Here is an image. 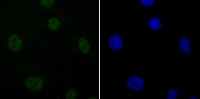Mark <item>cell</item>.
Instances as JSON below:
<instances>
[{
	"instance_id": "1",
	"label": "cell",
	"mask_w": 200,
	"mask_h": 99,
	"mask_svg": "<svg viewBox=\"0 0 200 99\" xmlns=\"http://www.w3.org/2000/svg\"><path fill=\"white\" fill-rule=\"evenodd\" d=\"M127 86L129 89L135 91H140L144 87L145 81L142 77L132 76L128 77L126 81Z\"/></svg>"
},
{
	"instance_id": "2",
	"label": "cell",
	"mask_w": 200,
	"mask_h": 99,
	"mask_svg": "<svg viewBox=\"0 0 200 99\" xmlns=\"http://www.w3.org/2000/svg\"><path fill=\"white\" fill-rule=\"evenodd\" d=\"M25 84L28 88L35 91L40 90L44 85L43 79L36 76H31L27 78L25 81Z\"/></svg>"
},
{
	"instance_id": "3",
	"label": "cell",
	"mask_w": 200,
	"mask_h": 99,
	"mask_svg": "<svg viewBox=\"0 0 200 99\" xmlns=\"http://www.w3.org/2000/svg\"><path fill=\"white\" fill-rule=\"evenodd\" d=\"M108 43L110 49L114 51L120 50L123 46V42L122 39L117 34L110 36L108 38Z\"/></svg>"
},
{
	"instance_id": "4",
	"label": "cell",
	"mask_w": 200,
	"mask_h": 99,
	"mask_svg": "<svg viewBox=\"0 0 200 99\" xmlns=\"http://www.w3.org/2000/svg\"><path fill=\"white\" fill-rule=\"evenodd\" d=\"M7 44L10 50L17 51L21 49L22 46V42L19 36L16 34H13L10 35L8 38Z\"/></svg>"
},
{
	"instance_id": "5",
	"label": "cell",
	"mask_w": 200,
	"mask_h": 99,
	"mask_svg": "<svg viewBox=\"0 0 200 99\" xmlns=\"http://www.w3.org/2000/svg\"><path fill=\"white\" fill-rule=\"evenodd\" d=\"M78 47L80 52L84 55L87 54L90 52L91 46L90 42L84 36H81L79 38Z\"/></svg>"
},
{
	"instance_id": "6",
	"label": "cell",
	"mask_w": 200,
	"mask_h": 99,
	"mask_svg": "<svg viewBox=\"0 0 200 99\" xmlns=\"http://www.w3.org/2000/svg\"><path fill=\"white\" fill-rule=\"evenodd\" d=\"M179 46L181 52L185 54L189 53L191 50L190 42L188 39L185 37L182 36L179 40Z\"/></svg>"
},
{
	"instance_id": "7",
	"label": "cell",
	"mask_w": 200,
	"mask_h": 99,
	"mask_svg": "<svg viewBox=\"0 0 200 99\" xmlns=\"http://www.w3.org/2000/svg\"><path fill=\"white\" fill-rule=\"evenodd\" d=\"M47 26L48 28L51 30L56 31L60 29L61 23L60 20L58 18L52 17L48 20Z\"/></svg>"
},
{
	"instance_id": "8",
	"label": "cell",
	"mask_w": 200,
	"mask_h": 99,
	"mask_svg": "<svg viewBox=\"0 0 200 99\" xmlns=\"http://www.w3.org/2000/svg\"><path fill=\"white\" fill-rule=\"evenodd\" d=\"M162 24L161 21L158 18L153 17L150 18L148 22L149 27L153 30H158L160 29Z\"/></svg>"
},
{
	"instance_id": "9",
	"label": "cell",
	"mask_w": 200,
	"mask_h": 99,
	"mask_svg": "<svg viewBox=\"0 0 200 99\" xmlns=\"http://www.w3.org/2000/svg\"><path fill=\"white\" fill-rule=\"evenodd\" d=\"M78 95V93L77 90L74 88H71L67 90L65 96L67 99H75L77 98Z\"/></svg>"
},
{
	"instance_id": "10",
	"label": "cell",
	"mask_w": 200,
	"mask_h": 99,
	"mask_svg": "<svg viewBox=\"0 0 200 99\" xmlns=\"http://www.w3.org/2000/svg\"><path fill=\"white\" fill-rule=\"evenodd\" d=\"M178 95V91L176 89L172 88L168 92L166 97L167 99H176Z\"/></svg>"
},
{
	"instance_id": "11",
	"label": "cell",
	"mask_w": 200,
	"mask_h": 99,
	"mask_svg": "<svg viewBox=\"0 0 200 99\" xmlns=\"http://www.w3.org/2000/svg\"><path fill=\"white\" fill-rule=\"evenodd\" d=\"M54 1L53 0H42L40 1V5L45 7H49L54 3Z\"/></svg>"
},
{
	"instance_id": "12",
	"label": "cell",
	"mask_w": 200,
	"mask_h": 99,
	"mask_svg": "<svg viewBox=\"0 0 200 99\" xmlns=\"http://www.w3.org/2000/svg\"><path fill=\"white\" fill-rule=\"evenodd\" d=\"M155 0H141V3L145 6H149L154 4Z\"/></svg>"
},
{
	"instance_id": "13",
	"label": "cell",
	"mask_w": 200,
	"mask_h": 99,
	"mask_svg": "<svg viewBox=\"0 0 200 99\" xmlns=\"http://www.w3.org/2000/svg\"><path fill=\"white\" fill-rule=\"evenodd\" d=\"M88 98L90 99H96L97 98L95 97L91 96L89 97Z\"/></svg>"
},
{
	"instance_id": "14",
	"label": "cell",
	"mask_w": 200,
	"mask_h": 99,
	"mask_svg": "<svg viewBox=\"0 0 200 99\" xmlns=\"http://www.w3.org/2000/svg\"><path fill=\"white\" fill-rule=\"evenodd\" d=\"M189 99H198L199 98H198V97H194V96H192V97H190Z\"/></svg>"
}]
</instances>
